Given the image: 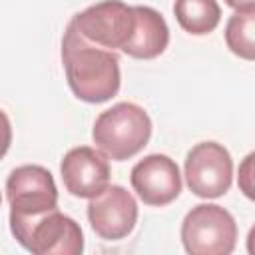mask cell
Here are the masks:
<instances>
[{"mask_svg": "<svg viewBox=\"0 0 255 255\" xmlns=\"http://www.w3.org/2000/svg\"><path fill=\"white\" fill-rule=\"evenodd\" d=\"M60 175L70 195L90 199L110 185L112 173L108 157L98 147L78 145L64 155L60 163Z\"/></svg>", "mask_w": 255, "mask_h": 255, "instance_id": "obj_10", "label": "cell"}, {"mask_svg": "<svg viewBox=\"0 0 255 255\" xmlns=\"http://www.w3.org/2000/svg\"><path fill=\"white\" fill-rule=\"evenodd\" d=\"M183 175L193 195L217 199L229 191L233 181L231 153L217 141H199L185 155Z\"/></svg>", "mask_w": 255, "mask_h": 255, "instance_id": "obj_5", "label": "cell"}, {"mask_svg": "<svg viewBox=\"0 0 255 255\" xmlns=\"http://www.w3.org/2000/svg\"><path fill=\"white\" fill-rule=\"evenodd\" d=\"M133 8V32L128 44L122 48L124 54L135 60H153L161 56L169 44V28L165 18L151 6Z\"/></svg>", "mask_w": 255, "mask_h": 255, "instance_id": "obj_11", "label": "cell"}, {"mask_svg": "<svg viewBox=\"0 0 255 255\" xmlns=\"http://www.w3.org/2000/svg\"><path fill=\"white\" fill-rule=\"evenodd\" d=\"M12 143V124L4 110H0V159L8 153Z\"/></svg>", "mask_w": 255, "mask_h": 255, "instance_id": "obj_15", "label": "cell"}, {"mask_svg": "<svg viewBox=\"0 0 255 255\" xmlns=\"http://www.w3.org/2000/svg\"><path fill=\"white\" fill-rule=\"evenodd\" d=\"M88 221L94 233L106 241L128 237L137 223V201L122 185H108L88 203Z\"/></svg>", "mask_w": 255, "mask_h": 255, "instance_id": "obj_8", "label": "cell"}, {"mask_svg": "<svg viewBox=\"0 0 255 255\" xmlns=\"http://www.w3.org/2000/svg\"><path fill=\"white\" fill-rule=\"evenodd\" d=\"M151 137V120L147 112L133 102H120L104 110L92 128L96 147L114 161H126L137 155Z\"/></svg>", "mask_w": 255, "mask_h": 255, "instance_id": "obj_2", "label": "cell"}, {"mask_svg": "<svg viewBox=\"0 0 255 255\" xmlns=\"http://www.w3.org/2000/svg\"><path fill=\"white\" fill-rule=\"evenodd\" d=\"M6 197L12 219H30L58 209V187L52 173L42 165H20L6 179Z\"/></svg>", "mask_w": 255, "mask_h": 255, "instance_id": "obj_7", "label": "cell"}, {"mask_svg": "<svg viewBox=\"0 0 255 255\" xmlns=\"http://www.w3.org/2000/svg\"><path fill=\"white\" fill-rule=\"evenodd\" d=\"M253 153H249L245 159H243V163L239 165V179H237V183H239V189L245 193V197L247 199H253Z\"/></svg>", "mask_w": 255, "mask_h": 255, "instance_id": "obj_14", "label": "cell"}, {"mask_svg": "<svg viewBox=\"0 0 255 255\" xmlns=\"http://www.w3.org/2000/svg\"><path fill=\"white\" fill-rule=\"evenodd\" d=\"M225 4L235 12H255V0H225Z\"/></svg>", "mask_w": 255, "mask_h": 255, "instance_id": "obj_16", "label": "cell"}, {"mask_svg": "<svg viewBox=\"0 0 255 255\" xmlns=\"http://www.w3.org/2000/svg\"><path fill=\"white\" fill-rule=\"evenodd\" d=\"M10 231L14 239L34 255H80L84 251L80 223L60 209L30 219H12Z\"/></svg>", "mask_w": 255, "mask_h": 255, "instance_id": "obj_3", "label": "cell"}, {"mask_svg": "<svg viewBox=\"0 0 255 255\" xmlns=\"http://www.w3.org/2000/svg\"><path fill=\"white\" fill-rule=\"evenodd\" d=\"M225 44L227 48L251 62L255 58V12H235L225 24Z\"/></svg>", "mask_w": 255, "mask_h": 255, "instance_id": "obj_13", "label": "cell"}, {"mask_svg": "<svg viewBox=\"0 0 255 255\" xmlns=\"http://www.w3.org/2000/svg\"><path fill=\"white\" fill-rule=\"evenodd\" d=\"M181 243L191 255H229L237 245L235 217L217 203L191 207L181 221Z\"/></svg>", "mask_w": 255, "mask_h": 255, "instance_id": "obj_4", "label": "cell"}, {"mask_svg": "<svg viewBox=\"0 0 255 255\" xmlns=\"http://www.w3.org/2000/svg\"><path fill=\"white\" fill-rule=\"evenodd\" d=\"M135 195L151 207H163L181 193V173L177 163L165 153H149L139 159L129 173Z\"/></svg>", "mask_w": 255, "mask_h": 255, "instance_id": "obj_9", "label": "cell"}, {"mask_svg": "<svg viewBox=\"0 0 255 255\" xmlns=\"http://www.w3.org/2000/svg\"><path fill=\"white\" fill-rule=\"evenodd\" d=\"M173 14L177 24L191 36L211 34L221 20L217 0H175Z\"/></svg>", "mask_w": 255, "mask_h": 255, "instance_id": "obj_12", "label": "cell"}, {"mask_svg": "<svg viewBox=\"0 0 255 255\" xmlns=\"http://www.w3.org/2000/svg\"><path fill=\"white\" fill-rule=\"evenodd\" d=\"M133 8L122 0H104L72 16L76 32L106 50H122L133 32Z\"/></svg>", "mask_w": 255, "mask_h": 255, "instance_id": "obj_6", "label": "cell"}, {"mask_svg": "<svg viewBox=\"0 0 255 255\" xmlns=\"http://www.w3.org/2000/svg\"><path fill=\"white\" fill-rule=\"evenodd\" d=\"M0 203H2V195H0Z\"/></svg>", "mask_w": 255, "mask_h": 255, "instance_id": "obj_17", "label": "cell"}, {"mask_svg": "<svg viewBox=\"0 0 255 255\" xmlns=\"http://www.w3.org/2000/svg\"><path fill=\"white\" fill-rule=\"evenodd\" d=\"M62 64L72 94L86 104H104L118 96L122 84L116 52L84 40L68 22L62 38Z\"/></svg>", "mask_w": 255, "mask_h": 255, "instance_id": "obj_1", "label": "cell"}]
</instances>
